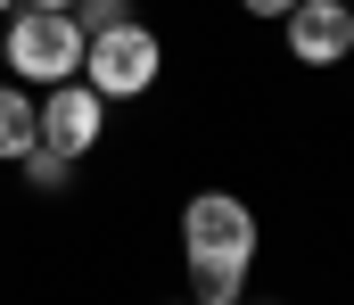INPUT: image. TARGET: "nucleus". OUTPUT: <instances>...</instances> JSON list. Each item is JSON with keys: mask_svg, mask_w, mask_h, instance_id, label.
<instances>
[{"mask_svg": "<svg viewBox=\"0 0 354 305\" xmlns=\"http://www.w3.org/2000/svg\"><path fill=\"white\" fill-rule=\"evenodd\" d=\"M17 8H75V0H17Z\"/></svg>", "mask_w": 354, "mask_h": 305, "instance_id": "9d476101", "label": "nucleus"}, {"mask_svg": "<svg viewBox=\"0 0 354 305\" xmlns=\"http://www.w3.org/2000/svg\"><path fill=\"white\" fill-rule=\"evenodd\" d=\"M33 140H41V100L0 83V157H25Z\"/></svg>", "mask_w": 354, "mask_h": 305, "instance_id": "423d86ee", "label": "nucleus"}, {"mask_svg": "<svg viewBox=\"0 0 354 305\" xmlns=\"http://www.w3.org/2000/svg\"><path fill=\"white\" fill-rule=\"evenodd\" d=\"M280 33H288V58L297 66H346L354 58V8L346 0H297L280 17Z\"/></svg>", "mask_w": 354, "mask_h": 305, "instance_id": "20e7f679", "label": "nucleus"}, {"mask_svg": "<svg viewBox=\"0 0 354 305\" xmlns=\"http://www.w3.org/2000/svg\"><path fill=\"white\" fill-rule=\"evenodd\" d=\"M346 8H354V0H346Z\"/></svg>", "mask_w": 354, "mask_h": 305, "instance_id": "2eb2a0df", "label": "nucleus"}, {"mask_svg": "<svg viewBox=\"0 0 354 305\" xmlns=\"http://www.w3.org/2000/svg\"><path fill=\"white\" fill-rule=\"evenodd\" d=\"M239 305H248V297H239ZM264 305H272V297H264Z\"/></svg>", "mask_w": 354, "mask_h": 305, "instance_id": "4468645a", "label": "nucleus"}, {"mask_svg": "<svg viewBox=\"0 0 354 305\" xmlns=\"http://www.w3.org/2000/svg\"><path fill=\"white\" fill-rule=\"evenodd\" d=\"M8 8H17V0H0V17H8Z\"/></svg>", "mask_w": 354, "mask_h": 305, "instance_id": "9b49d317", "label": "nucleus"}, {"mask_svg": "<svg viewBox=\"0 0 354 305\" xmlns=\"http://www.w3.org/2000/svg\"><path fill=\"white\" fill-rule=\"evenodd\" d=\"M99 132H107V100L91 91L83 75L50 83V100H41V149H58V157H83V149H99Z\"/></svg>", "mask_w": 354, "mask_h": 305, "instance_id": "39448f33", "label": "nucleus"}, {"mask_svg": "<svg viewBox=\"0 0 354 305\" xmlns=\"http://www.w3.org/2000/svg\"><path fill=\"white\" fill-rule=\"evenodd\" d=\"M0 50H8V75L17 83H66L83 75V25L75 8H8L0 17Z\"/></svg>", "mask_w": 354, "mask_h": 305, "instance_id": "f03ea898", "label": "nucleus"}, {"mask_svg": "<svg viewBox=\"0 0 354 305\" xmlns=\"http://www.w3.org/2000/svg\"><path fill=\"white\" fill-rule=\"evenodd\" d=\"M132 17V0H75V25L83 33H99V25H124Z\"/></svg>", "mask_w": 354, "mask_h": 305, "instance_id": "6e6552de", "label": "nucleus"}, {"mask_svg": "<svg viewBox=\"0 0 354 305\" xmlns=\"http://www.w3.org/2000/svg\"><path fill=\"white\" fill-rule=\"evenodd\" d=\"M157 75H165V41L140 17L83 33V83L99 100H140V91H157Z\"/></svg>", "mask_w": 354, "mask_h": 305, "instance_id": "7ed1b4c3", "label": "nucleus"}, {"mask_svg": "<svg viewBox=\"0 0 354 305\" xmlns=\"http://www.w3.org/2000/svg\"><path fill=\"white\" fill-rule=\"evenodd\" d=\"M17 165H25V182H33V190H66V174H75V157H58V149H41V140H33Z\"/></svg>", "mask_w": 354, "mask_h": 305, "instance_id": "0eeeda50", "label": "nucleus"}, {"mask_svg": "<svg viewBox=\"0 0 354 305\" xmlns=\"http://www.w3.org/2000/svg\"><path fill=\"white\" fill-rule=\"evenodd\" d=\"M239 8H248V17H264V25H280V17H288L297 0H239Z\"/></svg>", "mask_w": 354, "mask_h": 305, "instance_id": "1a4fd4ad", "label": "nucleus"}, {"mask_svg": "<svg viewBox=\"0 0 354 305\" xmlns=\"http://www.w3.org/2000/svg\"><path fill=\"white\" fill-rule=\"evenodd\" d=\"M0 66H8V50H0Z\"/></svg>", "mask_w": 354, "mask_h": 305, "instance_id": "f8f14e48", "label": "nucleus"}, {"mask_svg": "<svg viewBox=\"0 0 354 305\" xmlns=\"http://www.w3.org/2000/svg\"><path fill=\"white\" fill-rule=\"evenodd\" d=\"M181 305H198V297H181Z\"/></svg>", "mask_w": 354, "mask_h": 305, "instance_id": "ddd939ff", "label": "nucleus"}, {"mask_svg": "<svg viewBox=\"0 0 354 305\" xmlns=\"http://www.w3.org/2000/svg\"><path fill=\"white\" fill-rule=\"evenodd\" d=\"M181 256H189L198 305H239L248 264H256V214H248V198L198 190V198L181 206Z\"/></svg>", "mask_w": 354, "mask_h": 305, "instance_id": "f257e3e1", "label": "nucleus"}]
</instances>
